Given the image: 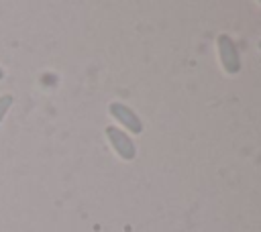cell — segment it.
I'll return each mask as SVG.
<instances>
[{
    "instance_id": "1",
    "label": "cell",
    "mask_w": 261,
    "mask_h": 232,
    "mask_svg": "<svg viewBox=\"0 0 261 232\" xmlns=\"http://www.w3.org/2000/svg\"><path fill=\"white\" fill-rule=\"evenodd\" d=\"M218 43V55H220V61H222V67L228 75H234L241 71V55H239V49L237 45L232 43V39L228 35H220L216 39Z\"/></svg>"
},
{
    "instance_id": "2",
    "label": "cell",
    "mask_w": 261,
    "mask_h": 232,
    "mask_svg": "<svg viewBox=\"0 0 261 232\" xmlns=\"http://www.w3.org/2000/svg\"><path fill=\"white\" fill-rule=\"evenodd\" d=\"M106 136H108L112 149H114L124 161H133V159H135L137 151H135V142L128 138V134H124V132H122L120 128H116V126H108V128H106Z\"/></svg>"
},
{
    "instance_id": "3",
    "label": "cell",
    "mask_w": 261,
    "mask_h": 232,
    "mask_svg": "<svg viewBox=\"0 0 261 232\" xmlns=\"http://www.w3.org/2000/svg\"><path fill=\"white\" fill-rule=\"evenodd\" d=\"M108 110H110V114H112L120 124H124L133 134H141V132H143V124H141L139 116H137L128 106H124V104H120V102H112V104L108 106Z\"/></svg>"
},
{
    "instance_id": "4",
    "label": "cell",
    "mask_w": 261,
    "mask_h": 232,
    "mask_svg": "<svg viewBox=\"0 0 261 232\" xmlns=\"http://www.w3.org/2000/svg\"><path fill=\"white\" fill-rule=\"evenodd\" d=\"M12 106V96H0V122H2V118L6 116V112H8V108Z\"/></svg>"
},
{
    "instance_id": "5",
    "label": "cell",
    "mask_w": 261,
    "mask_h": 232,
    "mask_svg": "<svg viewBox=\"0 0 261 232\" xmlns=\"http://www.w3.org/2000/svg\"><path fill=\"white\" fill-rule=\"evenodd\" d=\"M2 77H4V71H2V67H0V79H2Z\"/></svg>"
},
{
    "instance_id": "6",
    "label": "cell",
    "mask_w": 261,
    "mask_h": 232,
    "mask_svg": "<svg viewBox=\"0 0 261 232\" xmlns=\"http://www.w3.org/2000/svg\"><path fill=\"white\" fill-rule=\"evenodd\" d=\"M259 49H261V43H259Z\"/></svg>"
}]
</instances>
